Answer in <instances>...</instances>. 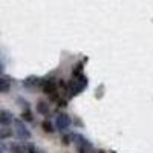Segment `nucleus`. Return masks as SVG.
Masks as SVG:
<instances>
[{
  "instance_id": "nucleus-1",
  "label": "nucleus",
  "mask_w": 153,
  "mask_h": 153,
  "mask_svg": "<svg viewBox=\"0 0 153 153\" xmlns=\"http://www.w3.org/2000/svg\"><path fill=\"white\" fill-rule=\"evenodd\" d=\"M86 84H87L86 78L83 75H80V69H76L74 72V76L68 83V94H69V97H76L86 87Z\"/></svg>"
},
{
  "instance_id": "nucleus-2",
  "label": "nucleus",
  "mask_w": 153,
  "mask_h": 153,
  "mask_svg": "<svg viewBox=\"0 0 153 153\" xmlns=\"http://www.w3.org/2000/svg\"><path fill=\"white\" fill-rule=\"evenodd\" d=\"M74 139H76V150L78 153H92L94 152V147L92 144L87 141L84 136H80V135H72Z\"/></svg>"
},
{
  "instance_id": "nucleus-3",
  "label": "nucleus",
  "mask_w": 153,
  "mask_h": 153,
  "mask_svg": "<svg viewBox=\"0 0 153 153\" xmlns=\"http://www.w3.org/2000/svg\"><path fill=\"white\" fill-rule=\"evenodd\" d=\"M69 126H71V117H69V115L58 113L57 118H55V127H57V130L63 132V130L69 129Z\"/></svg>"
},
{
  "instance_id": "nucleus-4",
  "label": "nucleus",
  "mask_w": 153,
  "mask_h": 153,
  "mask_svg": "<svg viewBox=\"0 0 153 153\" xmlns=\"http://www.w3.org/2000/svg\"><path fill=\"white\" fill-rule=\"evenodd\" d=\"M14 124H16V132H17V136L20 138V139H29L31 138V133H29V130L25 127V124L20 121V120H16L14 121Z\"/></svg>"
},
{
  "instance_id": "nucleus-5",
  "label": "nucleus",
  "mask_w": 153,
  "mask_h": 153,
  "mask_svg": "<svg viewBox=\"0 0 153 153\" xmlns=\"http://www.w3.org/2000/svg\"><path fill=\"white\" fill-rule=\"evenodd\" d=\"M43 92L48 94V95H52L57 92V81L54 80H46L43 83Z\"/></svg>"
},
{
  "instance_id": "nucleus-6",
  "label": "nucleus",
  "mask_w": 153,
  "mask_h": 153,
  "mask_svg": "<svg viewBox=\"0 0 153 153\" xmlns=\"http://www.w3.org/2000/svg\"><path fill=\"white\" fill-rule=\"evenodd\" d=\"M11 121H12V113L8 112V110H0V124L6 126Z\"/></svg>"
},
{
  "instance_id": "nucleus-7",
  "label": "nucleus",
  "mask_w": 153,
  "mask_h": 153,
  "mask_svg": "<svg viewBox=\"0 0 153 153\" xmlns=\"http://www.w3.org/2000/svg\"><path fill=\"white\" fill-rule=\"evenodd\" d=\"M37 110H38V113H42V115H48L49 113V106H48V103H45L43 100H40L37 103Z\"/></svg>"
},
{
  "instance_id": "nucleus-8",
  "label": "nucleus",
  "mask_w": 153,
  "mask_h": 153,
  "mask_svg": "<svg viewBox=\"0 0 153 153\" xmlns=\"http://www.w3.org/2000/svg\"><path fill=\"white\" fill-rule=\"evenodd\" d=\"M9 81L5 78H0V92H8L9 91Z\"/></svg>"
},
{
  "instance_id": "nucleus-9",
  "label": "nucleus",
  "mask_w": 153,
  "mask_h": 153,
  "mask_svg": "<svg viewBox=\"0 0 153 153\" xmlns=\"http://www.w3.org/2000/svg\"><path fill=\"white\" fill-rule=\"evenodd\" d=\"M42 127H43V130H45V132H48V133H52V132H54V126L51 124L48 120L42 123Z\"/></svg>"
},
{
  "instance_id": "nucleus-10",
  "label": "nucleus",
  "mask_w": 153,
  "mask_h": 153,
  "mask_svg": "<svg viewBox=\"0 0 153 153\" xmlns=\"http://www.w3.org/2000/svg\"><path fill=\"white\" fill-rule=\"evenodd\" d=\"M11 153H25V149L20 144H11Z\"/></svg>"
},
{
  "instance_id": "nucleus-11",
  "label": "nucleus",
  "mask_w": 153,
  "mask_h": 153,
  "mask_svg": "<svg viewBox=\"0 0 153 153\" xmlns=\"http://www.w3.org/2000/svg\"><path fill=\"white\" fill-rule=\"evenodd\" d=\"M37 83H38L37 76H29V78H26V81H25V86H35Z\"/></svg>"
},
{
  "instance_id": "nucleus-12",
  "label": "nucleus",
  "mask_w": 153,
  "mask_h": 153,
  "mask_svg": "<svg viewBox=\"0 0 153 153\" xmlns=\"http://www.w3.org/2000/svg\"><path fill=\"white\" fill-rule=\"evenodd\" d=\"M22 118H23L25 121H32V120H34V117H32L31 110H25V112L22 113Z\"/></svg>"
},
{
  "instance_id": "nucleus-13",
  "label": "nucleus",
  "mask_w": 153,
  "mask_h": 153,
  "mask_svg": "<svg viewBox=\"0 0 153 153\" xmlns=\"http://www.w3.org/2000/svg\"><path fill=\"white\" fill-rule=\"evenodd\" d=\"M11 135H12V130H9V129L0 130V139H2V138H8V136H11Z\"/></svg>"
},
{
  "instance_id": "nucleus-14",
  "label": "nucleus",
  "mask_w": 153,
  "mask_h": 153,
  "mask_svg": "<svg viewBox=\"0 0 153 153\" xmlns=\"http://www.w3.org/2000/svg\"><path fill=\"white\" fill-rule=\"evenodd\" d=\"M71 139H72V135H71V136H69V135L63 136V144H65V146H68V144L71 143Z\"/></svg>"
},
{
  "instance_id": "nucleus-15",
  "label": "nucleus",
  "mask_w": 153,
  "mask_h": 153,
  "mask_svg": "<svg viewBox=\"0 0 153 153\" xmlns=\"http://www.w3.org/2000/svg\"><path fill=\"white\" fill-rule=\"evenodd\" d=\"M26 149H28V152H29V153H37V149H35V146H32V144H28V147H26Z\"/></svg>"
},
{
  "instance_id": "nucleus-16",
  "label": "nucleus",
  "mask_w": 153,
  "mask_h": 153,
  "mask_svg": "<svg viewBox=\"0 0 153 153\" xmlns=\"http://www.w3.org/2000/svg\"><path fill=\"white\" fill-rule=\"evenodd\" d=\"M2 71H3V69H2V65H0V72H2Z\"/></svg>"
}]
</instances>
